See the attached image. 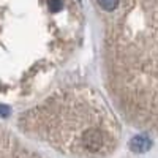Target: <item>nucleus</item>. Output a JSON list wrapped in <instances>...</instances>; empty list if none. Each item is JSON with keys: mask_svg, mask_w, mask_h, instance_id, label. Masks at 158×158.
<instances>
[{"mask_svg": "<svg viewBox=\"0 0 158 158\" xmlns=\"http://www.w3.org/2000/svg\"><path fill=\"white\" fill-rule=\"evenodd\" d=\"M8 112H10V109L6 108V106H0V114H2V115H8Z\"/></svg>", "mask_w": 158, "mask_h": 158, "instance_id": "nucleus-3", "label": "nucleus"}, {"mask_svg": "<svg viewBox=\"0 0 158 158\" xmlns=\"http://www.w3.org/2000/svg\"><path fill=\"white\" fill-rule=\"evenodd\" d=\"M117 54L158 63V0H94Z\"/></svg>", "mask_w": 158, "mask_h": 158, "instance_id": "nucleus-1", "label": "nucleus"}, {"mask_svg": "<svg viewBox=\"0 0 158 158\" xmlns=\"http://www.w3.org/2000/svg\"><path fill=\"white\" fill-rule=\"evenodd\" d=\"M152 147V141L147 138V136H135L133 139L130 141V149L133 150L135 153H144V152H147L149 149Z\"/></svg>", "mask_w": 158, "mask_h": 158, "instance_id": "nucleus-2", "label": "nucleus"}]
</instances>
